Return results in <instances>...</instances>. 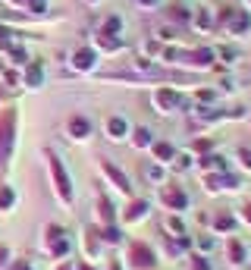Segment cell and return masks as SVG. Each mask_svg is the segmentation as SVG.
I'll return each mask as SVG.
<instances>
[{
	"label": "cell",
	"mask_w": 251,
	"mask_h": 270,
	"mask_svg": "<svg viewBox=\"0 0 251 270\" xmlns=\"http://www.w3.org/2000/svg\"><path fill=\"white\" fill-rule=\"evenodd\" d=\"M229 258H233V264H242V258H245V248L239 245V242H229Z\"/></svg>",
	"instance_id": "cell-11"
},
{
	"label": "cell",
	"mask_w": 251,
	"mask_h": 270,
	"mask_svg": "<svg viewBox=\"0 0 251 270\" xmlns=\"http://www.w3.org/2000/svg\"><path fill=\"white\" fill-rule=\"evenodd\" d=\"M154 154L160 157V160H170V157H173V148H170V144H163V142H160V144H157V148H154Z\"/></svg>",
	"instance_id": "cell-13"
},
{
	"label": "cell",
	"mask_w": 251,
	"mask_h": 270,
	"mask_svg": "<svg viewBox=\"0 0 251 270\" xmlns=\"http://www.w3.org/2000/svg\"><path fill=\"white\" fill-rule=\"evenodd\" d=\"M113 32H120V19H107L104 25V35H113Z\"/></svg>",
	"instance_id": "cell-15"
},
{
	"label": "cell",
	"mask_w": 251,
	"mask_h": 270,
	"mask_svg": "<svg viewBox=\"0 0 251 270\" xmlns=\"http://www.w3.org/2000/svg\"><path fill=\"white\" fill-rule=\"evenodd\" d=\"M60 270H69V267H60Z\"/></svg>",
	"instance_id": "cell-23"
},
{
	"label": "cell",
	"mask_w": 251,
	"mask_h": 270,
	"mask_svg": "<svg viewBox=\"0 0 251 270\" xmlns=\"http://www.w3.org/2000/svg\"><path fill=\"white\" fill-rule=\"evenodd\" d=\"M104 239H107V242H120L123 233H120V229H107V233H104Z\"/></svg>",
	"instance_id": "cell-17"
},
{
	"label": "cell",
	"mask_w": 251,
	"mask_h": 270,
	"mask_svg": "<svg viewBox=\"0 0 251 270\" xmlns=\"http://www.w3.org/2000/svg\"><path fill=\"white\" fill-rule=\"evenodd\" d=\"M82 270H88V267H82Z\"/></svg>",
	"instance_id": "cell-24"
},
{
	"label": "cell",
	"mask_w": 251,
	"mask_h": 270,
	"mask_svg": "<svg viewBox=\"0 0 251 270\" xmlns=\"http://www.w3.org/2000/svg\"><path fill=\"white\" fill-rule=\"evenodd\" d=\"M72 63H76V69H91V63H94V50L82 48L76 57H72Z\"/></svg>",
	"instance_id": "cell-7"
},
{
	"label": "cell",
	"mask_w": 251,
	"mask_h": 270,
	"mask_svg": "<svg viewBox=\"0 0 251 270\" xmlns=\"http://www.w3.org/2000/svg\"><path fill=\"white\" fill-rule=\"evenodd\" d=\"M13 201V192H10V189H3V195H0V204H3V207H6V204H10Z\"/></svg>",
	"instance_id": "cell-18"
},
{
	"label": "cell",
	"mask_w": 251,
	"mask_h": 270,
	"mask_svg": "<svg viewBox=\"0 0 251 270\" xmlns=\"http://www.w3.org/2000/svg\"><path fill=\"white\" fill-rule=\"evenodd\" d=\"M101 217H104V220H107V223L113 220V210H110V204L104 201V198H101Z\"/></svg>",
	"instance_id": "cell-16"
},
{
	"label": "cell",
	"mask_w": 251,
	"mask_h": 270,
	"mask_svg": "<svg viewBox=\"0 0 251 270\" xmlns=\"http://www.w3.org/2000/svg\"><path fill=\"white\" fill-rule=\"evenodd\" d=\"M160 198L167 201L173 210H182V207H186V195H182L179 189H163V192H160Z\"/></svg>",
	"instance_id": "cell-4"
},
{
	"label": "cell",
	"mask_w": 251,
	"mask_h": 270,
	"mask_svg": "<svg viewBox=\"0 0 251 270\" xmlns=\"http://www.w3.org/2000/svg\"><path fill=\"white\" fill-rule=\"evenodd\" d=\"M104 170H107V176H110V179H113L116 186L123 189V192H129V182H126V176L120 173V170H116V167H110V163H104Z\"/></svg>",
	"instance_id": "cell-9"
},
{
	"label": "cell",
	"mask_w": 251,
	"mask_h": 270,
	"mask_svg": "<svg viewBox=\"0 0 251 270\" xmlns=\"http://www.w3.org/2000/svg\"><path fill=\"white\" fill-rule=\"evenodd\" d=\"M144 214H148V204L144 201H132L129 210H126V220H138V217H144Z\"/></svg>",
	"instance_id": "cell-8"
},
{
	"label": "cell",
	"mask_w": 251,
	"mask_h": 270,
	"mask_svg": "<svg viewBox=\"0 0 251 270\" xmlns=\"http://www.w3.org/2000/svg\"><path fill=\"white\" fill-rule=\"evenodd\" d=\"M242 214H245V220L251 223V204H248V207H245V210H242Z\"/></svg>",
	"instance_id": "cell-21"
},
{
	"label": "cell",
	"mask_w": 251,
	"mask_h": 270,
	"mask_svg": "<svg viewBox=\"0 0 251 270\" xmlns=\"http://www.w3.org/2000/svg\"><path fill=\"white\" fill-rule=\"evenodd\" d=\"M13 113H0V163H6L13 148Z\"/></svg>",
	"instance_id": "cell-1"
},
{
	"label": "cell",
	"mask_w": 251,
	"mask_h": 270,
	"mask_svg": "<svg viewBox=\"0 0 251 270\" xmlns=\"http://www.w3.org/2000/svg\"><path fill=\"white\" fill-rule=\"evenodd\" d=\"M154 101H157V107L170 110V107H176V104H179V95H176V91H167V88H163V91H157Z\"/></svg>",
	"instance_id": "cell-5"
},
{
	"label": "cell",
	"mask_w": 251,
	"mask_h": 270,
	"mask_svg": "<svg viewBox=\"0 0 251 270\" xmlns=\"http://www.w3.org/2000/svg\"><path fill=\"white\" fill-rule=\"evenodd\" d=\"M50 173H54V182H57V192H60V198L69 201L72 189H69V176L63 173V163L57 160V157H50Z\"/></svg>",
	"instance_id": "cell-2"
},
{
	"label": "cell",
	"mask_w": 251,
	"mask_h": 270,
	"mask_svg": "<svg viewBox=\"0 0 251 270\" xmlns=\"http://www.w3.org/2000/svg\"><path fill=\"white\" fill-rule=\"evenodd\" d=\"M132 264L135 267H154V254H151V248H144V245H132Z\"/></svg>",
	"instance_id": "cell-3"
},
{
	"label": "cell",
	"mask_w": 251,
	"mask_h": 270,
	"mask_svg": "<svg viewBox=\"0 0 251 270\" xmlns=\"http://www.w3.org/2000/svg\"><path fill=\"white\" fill-rule=\"evenodd\" d=\"M41 76H44L41 66H38V63H31V69H29V85H38V82H41Z\"/></svg>",
	"instance_id": "cell-14"
},
{
	"label": "cell",
	"mask_w": 251,
	"mask_h": 270,
	"mask_svg": "<svg viewBox=\"0 0 251 270\" xmlns=\"http://www.w3.org/2000/svg\"><path fill=\"white\" fill-rule=\"evenodd\" d=\"M107 132L113 135V138H120V135L126 132V120H120V116H113V120L107 123Z\"/></svg>",
	"instance_id": "cell-10"
},
{
	"label": "cell",
	"mask_w": 251,
	"mask_h": 270,
	"mask_svg": "<svg viewBox=\"0 0 251 270\" xmlns=\"http://www.w3.org/2000/svg\"><path fill=\"white\" fill-rule=\"evenodd\" d=\"M3 258H6V248H0V267H3Z\"/></svg>",
	"instance_id": "cell-22"
},
{
	"label": "cell",
	"mask_w": 251,
	"mask_h": 270,
	"mask_svg": "<svg viewBox=\"0 0 251 270\" xmlns=\"http://www.w3.org/2000/svg\"><path fill=\"white\" fill-rule=\"evenodd\" d=\"M135 144H138V148H148V144H151V132H148V129H135Z\"/></svg>",
	"instance_id": "cell-12"
},
{
	"label": "cell",
	"mask_w": 251,
	"mask_h": 270,
	"mask_svg": "<svg viewBox=\"0 0 251 270\" xmlns=\"http://www.w3.org/2000/svg\"><path fill=\"white\" fill-rule=\"evenodd\" d=\"M217 226H220V229H229V226H233V220H229V217H220V220H217Z\"/></svg>",
	"instance_id": "cell-19"
},
{
	"label": "cell",
	"mask_w": 251,
	"mask_h": 270,
	"mask_svg": "<svg viewBox=\"0 0 251 270\" xmlns=\"http://www.w3.org/2000/svg\"><path fill=\"white\" fill-rule=\"evenodd\" d=\"M191 267H195V270H210V267H207V264H204V261H201V258H195V264H191Z\"/></svg>",
	"instance_id": "cell-20"
},
{
	"label": "cell",
	"mask_w": 251,
	"mask_h": 270,
	"mask_svg": "<svg viewBox=\"0 0 251 270\" xmlns=\"http://www.w3.org/2000/svg\"><path fill=\"white\" fill-rule=\"evenodd\" d=\"M88 132H91V126L82 120V116H72V120H69V135L72 138H85Z\"/></svg>",
	"instance_id": "cell-6"
}]
</instances>
